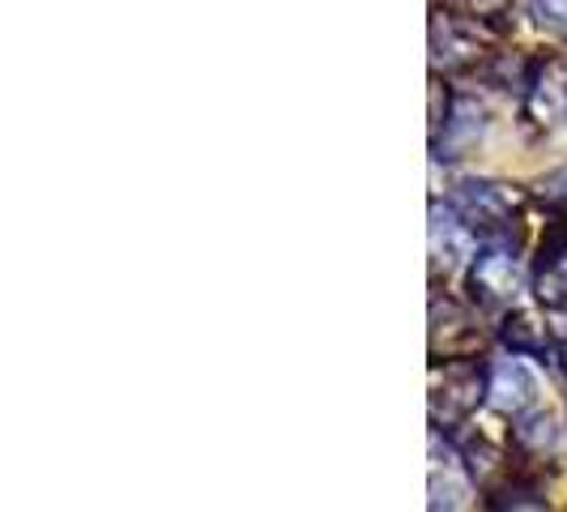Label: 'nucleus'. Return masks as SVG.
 <instances>
[{"mask_svg": "<svg viewBox=\"0 0 567 512\" xmlns=\"http://www.w3.org/2000/svg\"><path fill=\"white\" fill-rule=\"evenodd\" d=\"M431 256L444 269L478 256V231L470 227L453 205H431Z\"/></svg>", "mask_w": 567, "mask_h": 512, "instance_id": "obj_7", "label": "nucleus"}, {"mask_svg": "<svg viewBox=\"0 0 567 512\" xmlns=\"http://www.w3.org/2000/svg\"><path fill=\"white\" fill-rule=\"evenodd\" d=\"M512 444H516V453L520 457L555 453V449H559V423H555V414H546V410L520 414L516 427H512Z\"/></svg>", "mask_w": 567, "mask_h": 512, "instance_id": "obj_9", "label": "nucleus"}, {"mask_svg": "<svg viewBox=\"0 0 567 512\" xmlns=\"http://www.w3.org/2000/svg\"><path fill=\"white\" fill-rule=\"evenodd\" d=\"M550 355H555V359H559V363H564V371H567V338H559V341H555V350H550Z\"/></svg>", "mask_w": 567, "mask_h": 512, "instance_id": "obj_15", "label": "nucleus"}, {"mask_svg": "<svg viewBox=\"0 0 567 512\" xmlns=\"http://www.w3.org/2000/svg\"><path fill=\"white\" fill-rule=\"evenodd\" d=\"M483 60V34L478 22L465 13H440L431 18V64L435 69H474Z\"/></svg>", "mask_w": 567, "mask_h": 512, "instance_id": "obj_4", "label": "nucleus"}, {"mask_svg": "<svg viewBox=\"0 0 567 512\" xmlns=\"http://www.w3.org/2000/svg\"><path fill=\"white\" fill-rule=\"evenodd\" d=\"M486 376L491 371L474 359H444V371L435 368V389H431V414L440 419H465L470 410H478L486 398Z\"/></svg>", "mask_w": 567, "mask_h": 512, "instance_id": "obj_3", "label": "nucleus"}, {"mask_svg": "<svg viewBox=\"0 0 567 512\" xmlns=\"http://www.w3.org/2000/svg\"><path fill=\"white\" fill-rule=\"evenodd\" d=\"M538 193L546 205H555V209H567V163L564 167H555L546 180L538 184Z\"/></svg>", "mask_w": 567, "mask_h": 512, "instance_id": "obj_14", "label": "nucleus"}, {"mask_svg": "<svg viewBox=\"0 0 567 512\" xmlns=\"http://www.w3.org/2000/svg\"><path fill=\"white\" fill-rule=\"evenodd\" d=\"M456 449H461V457H465V465H470L474 483H491V479H499V474H504L499 453L486 444L478 431H461V436H456Z\"/></svg>", "mask_w": 567, "mask_h": 512, "instance_id": "obj_11", "label": "nucleus"}, {"mask_svg": "<svg viewBox=\"0 0 567 512\" xmlns=\"http://www.w3.org/2000/svg\"><path fill=\"white\" fill-rule=\"evenodd\" d=\"M529 13L542 30L567 34V0H529Z\"/></svg>", "mask_w": 567, "mask_h": 512, "instance_id": "obj_12", "label": "nucleus"}, {"mask_svg": "<svg viewBox=\"0 0 567 512\" xmlns=\"http://www.w3.org/2000/svg\"><path fill=\"white\" fill-rule=\"evenodd\" d=\"M465 509V495H461V487L453 479H431V512H461Z\"/></svg>", "mask_w": 567, "mask_h": 512, "instance_id": "obj_13", "label": "nucleus"}, {"mask_svg": "<svg viewBox=\"0 0 567 512\" xmlns=\"http://www.w3.org/2000/svg\"><path fill=\"white\" fill-rule=\"evenodd\" d=\"M499 341L508 346V355H520V359H534V355H550V350H555V338L542 329L534 316H525V313L504 316Z\"/></svg>", "mask_w": 567, "mask_h": 512, "instance_id": "obj_10", "label": "nucleus"}, {"mask_svg": "<svg viewBox=\"0 0 567 512\" xmlns=\"http://www.w3.org/2000/svg\"><path fill=\"white\" fill-rule=\"evenodd\" d=\"M525 112L534 124L550 129L567 120V60L564 57H542L529 64L525 78Z\"/></svg>", "mask_w": 567, "mask_h": 512, "instance_id": "obj_5", "label": "nucleus"}, {"mask_svg": "<svg viewBox=\"0 0 567 512\" xmlns=\"http://www.w3.org/2000/svg\"><path fill=\"white\" fill-rule=\"evenodd\" d=\"M453 209L486 239H504L520 214V193L495 180H465L453 193Z\"/></svg>", "mask_w": 567, "mask_h": 512, "instance_id": "obj_1", "label": "nucleus"}, {"mask_svg": "<svg viewBox=\"0 0 567 512\" xmlns=\"http://www.w3.org/2000/svg\"><path fill=\"white\" fill-rule=\"evenodd\" d=\"M486 129V103L478 94H453L449 103V120L435 137V150H465L483 137Z\"/></svg>", "mask_w": 567, "mask_h": 512, "instance_id": "obj_8", "label": "nucleus"}, {"mask_svg": "<svg viewBox=\"0 0 567 512\" xmlns=\"http://www.w3.org/2000/svg\"><path fill=\"white\" fill-rule=\"evenodd\" d=\"M465 286L474 295V304L483 308H504L520 295L525 286V269H520V256L508 239H495L491 248L470 260V274H465Z\"/></svg>", "mask_w": 567, "mask_h": 512, "instance_id": "obj_2", "label": "nucleus"}, {"mask_svg": "<svg viewBox=\"0 0 567 512\" xmlns=\"http://www.w3.org/2000/svg\"><path fill=\"white\" fill-rule=\"evenodd\" d=\"M486 401L499 410V414H529V406L538 401V376L529 371V363L520 355L499 359L491 376H486Z\"/></svg>", "mask_w": 567, "mask_h": 512, "instance_id": "obj_6", "label": "nucleus"}]
</instances>
